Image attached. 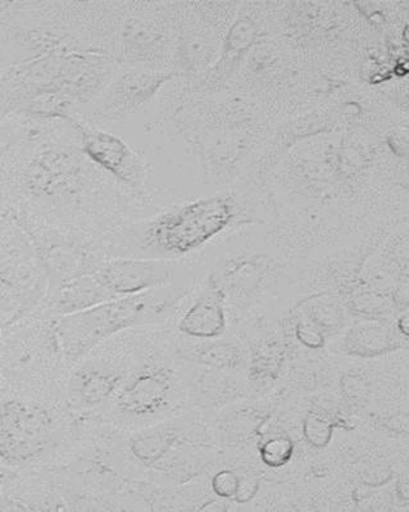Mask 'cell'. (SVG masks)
I'll list each match as a JSON object with an SVG mask.
<instances>
[{"label": "cell", "instance_id": "obj_12", "mask_svg": "<svg viewBox=\"0 0 409 512\" xmlns=\"http://www.w3.org/2000/svg\"><path fill=\"white\" fill-rule=\"evenodd\" d=\"M401 334L383 325H357L347 333L344 348L347 354L361 358H374L402 348Z\"/></svg>", "mask_w": 409, "mask_h": 512}, {"label": "cell", "instance_id": "obj_5", "mask_svg": "<svg viewBox=\"0 0 409 512\" xmlns=\"http://www.w3.org/2000/svg\"><path fill=\"white\" fill-rule=\"evenodd\" d=\"M174 78V72L165 70L138 67L117 70L109 84L93 102L81 107L73 115L85 119L89 124L109 130L122 124L152 102L157 94Z\"/></svg>", "mask_w": 409, "mask_h": 512}, {"label": "cell", "instance_id": "obj_2", "mask_svg": "<svg viewBox=\"0 0 409 512\" xmlns=\"http://www.w3.org/2000/svg\"><path fill=\"white\" fill-rule=\"evenodd\" d=\"M192 290L193 281L166 285L58 318L55 334L67 367L119 334L170 324Z\"/></svg>", "mask_w": 409, "mask_h": 512}, {"label": "cell", "instance_id": "obj_15", "mask_svg": "<svg viewBox=\"0 0 409 512\" xmlns=\"http://www.w3.org/2000/svg\"><path fill=\"white\" fill-rule=\"evenodd\" d=\"M211 490L220 499H233L240 502L245 493V479L235 470L217 471L211 479Z\"/></svg>", "mask_w": 409, "mask_h": 512}, {"label": "cell", "instance_id": "obj_13", "mask_svg": "<svg viewBox=\"0 0 409 512\" xmlns=\"http://www.w3.org/2000/svg\"><path fill=\"white\" fill-rule=\"evenodd\" d=\"M295 444L288 435H273L260 444V459L267 468H284L293 458Z\"/></svg>", "mask_w": 409, "mask_h": 512}, {"label": "cell", "instance_id": "obj_14", "mask_svg": "<svg viewBox=\"0 0 409 512\" xmlns=\"http://www.w3.org/2000/svg\"><path fill=\"white\" fill-rule=\"evenodd\" d=\"M282 363V348L276 343H266L255 351L252 358L251 373L255 379H275Z\"/></svg>", "mask_w": 409, "mask_h": 512}, {"label": "cell", "instance_id": "obj_17", "mask_svg": "<svg viewBox=\"0 0 409 512\" xmlns=\"http://www.w3.org/2000/svg\"><path fill=\"white\" fill-rule=\"evenodd\" d=\"M295 334L304 347L310 349H319L325 346V337L319 327L309 323V321L301 320L295 327Z\"/></svg>", "mask_w": 409, "mask_h": 512}, {"label": "cell", "instance_id": "obj_18", "mask_svg": "<svg viewBox=\"0 0 409 512\" xmlns=\"http://www.w3.org/2000/svg\"><path fill=\"white\" fill-rule=\"evenodd\" d=\"M2 376H0V388H2Z\"/></svg>", "mask_w": 409, "mask_h": 512}, {"label": "cell", "instance_id": "obj_9", "mask_svg": "<svg viewBox=\"0 0 409 512\" xmlns=\"http://www.w3.org/2000/svg\"><path fill=\"white\" fill-rule=\"evenodd\" d=\"M171 323L180 339L201 342L224 337L229 327V306L211 276L205 274L198 289L187 294Z\"/></svg>", "mask_w": 409, "mask_h": 512}, {"label": "cell", "instance_id": "obj_1", "mask_svg": "<svg viewBox=\"0 0 409 512\" xmlns=\"http://www.w3.org/2000/svg\"><path fill=\"white\" fill-rule=\"evenodd\" d=\"M243 210L242 202L233 193L192 199L150 219L117 229L104 239L98 254L100 259L183 261L239 225Z\"/></svg>", "mask_w": 409, "mask_h": 512}, {"label": "cell", "instance_id": "obj_3", "mask_svg": "<svg viewBox=\"0 0 409 512\" xmlns=\"http://www.w3.org/2000/svg\"><path fill=\"white\" fill-rule=\"evenodd\" d=\"M190 400L185 365L174 348L137 352L124 382L94 422L121 431H139L184 415Z\"/></svg>", "mask_w": 409, "mask_h": 512}, {"label": "cell", "instance_id": "obj_10", "mask_svg": "<svg viewBox=\"0 0 409 512\" xmlns=\"http://www.w3.org/2000/svg\"><path fill=\"white\" fill-rule=\"evenodd\" d=\"M181 416L131 431L124 446L128 459L141 469L155 470L178 447L199 443L203 429Z\"/></svg>", "mask_w": 409, "mask_h": 512}, {"label": "cell", "instance_id": "obj_16", "mask_svg": "<svg viewBox=\"0 0 409 512\" xmlns=\"http://www.w3.org/2000/svg\"><path fill=\"white\" fill-rule=\"evenodd\" d=\"M338 426L330 420L319 415L316 412H310L304 420L303 433L306 440L309 441L310 446L316 449H324L330 443L332 429Z\"/></svg>", "mask_w": 409, "mask_h": 512}, {"label": "cell", "instance_id": "obj_6", "mask_svg": "<svg viewBox=\"0 0 409 512\" xmlns=\"http://www.w3.org/2000/svg\"><path fill=\"white\" fill-rule=\"evenodd\" d=\"M82 155L113 182L132 195H149L150 174L144 159L119 135L89 124L78 116H66Z\"/></svg>", "mask_w": 409, "mask_h": 512}, {"label": "cell", "instance_id": "obj_4", "mask_svg": "<svg viewBox=\"0 0 409 512\" xmlns=\"http://www.w3.org/2000/svg\"><path fill=\"white\" fill-rule=\"evenodd\" d=\"M121 352L117 337L106 340L73 365L64 382L62 406L75 422H94L109 406L135 360Z\"/></svg>", "mask_w": 409, "mask_h": 512}, {"label": "cell", "instance_id": "obj_11", "mask_svg": "<svg viewBox=\"0 0 409 512\" xmlns=\"http://www.w3.org/2000/svg\"><path fill=\"white\" fill-rule=\"evenodd\" d=\"M178 360L196 369L214 373H235L245 365L244 352L232 339L185 340L177 338L174 346Z\"/></svg>", "mask_w": 409, "mask_h": 512}, {"label": "cell", "instance_id": "obj_8", "mask_svg": "<svg viewBox=\"0 0 409 512\" xmlns=\"http://www.w3.org/2000/svg\"><path fill=\"white\" fill-rule=\"evenodd\" d=\"M278 269V261L269 253L224 244L207 274L223 290L229 309H245L272 287Z\"/></svg>", "mask_w": 409, "mask_h": 512}, {"label": "cell", "instance_id": "obj_7", "mask_svg": "<svg viewBox=\"0 0 409 512\" xmlns=\"http://www.w3.org/2000/svg\"><path fill=\"white\" fill-rule=\"evenodd\" d=\"M107 299L135 296L166 287L193 281L194 270L185 260L135 259L106 257L95 260L88 269Z\"/></svg>", "mask_w": 409, "mask_h": 512}]
</instances>
